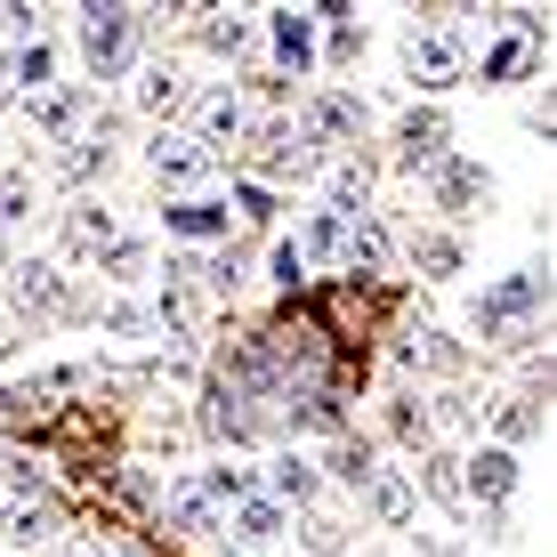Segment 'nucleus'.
<instances>
[{
  "label": "nucleus",
  "mask_w": 557,
  "mask_h": 557,
  "mask_svg": "<svg viewBox=\"0 0 557 557\" xmlns=\"http://www.w3.org/2000/svg\"><path fill=\"white\" fill-rule=\"evenodd\" d=\"M299 129L315 146H363V129H372V106L356 98V89H315L299 113Z\"/></svg>",
  "instance_id": "7"
},
{
  "label": "nucleus",
  "mask_w": 557,
  "mask_h": 557,
  "mask_svg": "<svg viewBox=\"0 0 557 557\" xmlns=\"http://www.w3.org/2000/svg\"><path fill=\"white\" fill-rule=\"evenodd\" d=\"M388 259H396L388 219H348V251H339V267H348V275H380Z\"/></svg>",
  "instance_id": "27"
},
{
  "label": "nucleus",
  "mask_w": 557,
  "mask_h": 557,
  "mask_svg": "<svg viewBox=\"0 0 557 557\" xmlns=\"http://www.w3.org/2000/svg\"><path fill=\"white\" fill-rule=\"evenodd\" d=\"M525 436H542V405H533V396H502V405H493V445L517 453Z\"/></svg>",
  "instance_id": "35"
},
{
  "label": "nucleus",
  "mask_w": 557,
  "mask_h": 557,
  "mask_svg": "<svg viewBox=\"0 0 557 557\" xmlns=\"http://www.w3.org/2000/svg\"><path fill=\"white\" fill-rule=\"evenodd\" d=\"M429 202L445 210V219H476V202H493V170L469 162V153H445V162L429 170Z\"/></svg>",
  "instance_id": "8"
},
{
  "label": "nucleus",
  "mask_w": 557,
  "mask_h": 557,
  "mask_svg": "<svg viewBox=\"0 0 557 557\" xmlns=\"http://www.w3.org/2000/svg\"><path fill=\"white\" fill-rule=\"evenodd\" d=\"M195 41H202L210 57H251V41H259V25H251V9H202Z\"/></svg>",
  "instance_id": "26"
},
{
  "label": "nucleus",
  "mask_w": 557,
  "mask_h": 557,
  "mask_svg": "<svg viewBox=\"0 0 557 557\" xmlns=\"http://www.w3.org/2000/svg\"><path fill=\"white\" fill-rule=\"evenodd\" d=\"M292 251H299V259H332V267H339V251H348V219H332V210H307V226H299Z\"/></svg>",
  "instance_id": "36"
},
{
  "label": "nucleus",
  "mask_w": 557,
  "mask_h": 557,
  "mask_svg": "<svg viewBox=\"0 0 557 557\" xmlns=\"http://www.w3.org/2000/svg\"><path fill=\"white\" fill-rule=\"evenodd\" d=\"M0 275H9V235H0Z\"/></svg>",
  "instance_id": "45"
},
{
  "label": "nucleus",
  "mask_w": 557,
  "mask_h": 557,
  "mask_svg": "<svg viewBox=\"0 0 557 557\" xmlns=\"http://www.w3.org/2000/svg\"><path fill=\"white\" fill-rule=\"evenodd\" d=\"M153 502H162L170 533H186V542H210V533H219V509H210V493L195 485V476H170V485L153 493Z\"/></svg>",
  "instance_id": "18"
},
{
  "label": "nucleus",
  "mask_w": 557,
  "mask_h": 557,
  "mask_svg": "<svg viewBox=\"0 0 557 557\" xmlns=\"http://www.w3.org/2000/svg\"><path fill=\"white\" fill-rule=\"evenodd\" d=\"M299 542H307V557H339V549H348V525H339V517H307Z\"/></svg>",
  "instance_id": "39"
},
{
  "label": "nucleus",
  "mask_w": 557,
  "mask_h": 557,
  "mask_svg": "<svg viewBox=\"0 0 557 557\" xmlns=\"http://www.w3.org/2000/svg\"><path fill=\"white\" fill-rule=\"evenodd\" d=\"M162 226L178 243H226V226H235V219H226V202H210V195H178L162 210Z\"/></svg>",
  "instance_id": "22"
},
{
  "label": "nucleus",
  "mask_w": 557,
  "mask_h": 557,
  "mask_svg": "<svg viewBox=\"0 0 557 557\" xmlns=\"http://www.w3.org/2000/svg\"><path fill=\"white\" fill-rule=\"evenodd\" d=\"M146 267H153V243L146 235H113L98 251V275L106 283H146Z\"/></svg>",
  "instance_id": "34"
},
{
  "label": "nucleus",
  "mask_w": 557,
  "mask_h": 557,
  "mask_svg": "<svg viewBox=\"0 0 557 557\" xmlns=\"http://www.w3.org/2000/svg\"><path fill=\"white\" fill-rule=\"evenodd\" d=\"M460 502H485V509H502V502H517V485H525V460L517 453H502V445H476L469 460H460Z\"/></svg>",
  "instance_id": "9"
},
{
  "label": "nucleus",
  "mask_w": 557,
  "mask_h": 557,
  "mask_svg": "<svg viewBox=\"0 0 557 557\" xmlns=\"http://www.w3.org/2000/svg\"><path fill=\"white\" fill-rule=\"evenodd\" d=\"M0 82L16 89V98H41V89H57V41L41 33V41H16V57H9V73Z\"/></svg>",
  "instance_id": "25"
},
{
  "label": "nucleus",
  "mask_w": 557,
  "mask_h": 557,
  "mask_svg": "<svg viewBox=\"0 0 557 557\" xmlns=\"http://www.w3.org/2000/svg\"><path fill=\"white\" fill-rule=\"evenodd\" d=\"M460 73H469V49H460V33L445 25V16H429V25L405 33V82H420L436 98V89H453Z\"/></svg>",
  "instance_id": "3"
},
{
  "label": "nucleus",
  "mask_w": 557,
  "mask_h": 557,
  "mask_svg": "<svg viewBox=\"0 0 557 557\" xmlns=\"http://www.w3.org/2000/svg\"><path fill=\"white\" fill-rule=\"evenodd\" d=\"M412 493H436L445 509H460V460H453V453H420V469H412Z\"/></svg>",
  "instance_id": "37"
},
{
  "label": "nucleus",
  "mask_w": 557,
  "mask_h": 557,
  "mask_svg": "<svg viewBox=\"0 0 557 557\" xmlns=\"http://www.w3.org/2000/svg\"><path fill=\"white\" fill-rule=\"evenodd\" d=\"M396 363H405V372H460V348H453V332L420 323V332L396 339Z\"/></svg>",
  "instance_id": "28"
},
{
  "label": "nucleus",
  "mask_w": 557,
  "mask_h": 557,
  "mask_svg": "<svg viewBox=\"0 0 557 557\" xmlns=\"http://www.w3.org/2000/svg\"><path fill=\"white\" fill-rule=\"evenodd\" d=\"M380 429H388L405 453H429V436H436V429H429V405H420L412 388H396L388 405H380Z\"/></svg>",
  "instance_id": "30"
},
{
  "label": "nucleus",
  "mask_w": 557,
  "mask_h": 557,
  "mask_svg": "<svg viewBox=\"0 0 557 557\" xmlns=\"http://www.w3.org/2000/svg\"><path fill=\"white\" fill-rule=\"evenodd\" d=\"M226 557H243V549H226Z\"/></svg>",
  "instance_id": "46"
},
{
  "label": "nucleus",
  "mask_w": 557,
  "mask_h": 557,
  "mask_svg": "<svg viewBox=\"0 0 557 557\" xmlns=\"http://www.w3.org/2000/svg\"><path fill=\"white\" fill-rule=\"evenodd\" d=\"M195 485L210 493V509H235V502H251V493H259V476H251V460H235V453H226V460H210Z\"/></svg>",
  "instance_id": "31"
},
{
  "label": "nucleus",
  "mask_w": 557,
  "mask_h": 557,
  "mask_svg": "<svg viewBox=\"0 0 557 557\" xmlns=\"http://www.w3.org/2000/svg\"><path fill=\"white\" fill-rule=\"evenodd\" d=\"M89 323H98L106 339H162V332H153V307H146V299H129V292H113Z\"/></svg>",
  "instance_id": "32"
},
{
  "label": "nucleus",
  "mask_w": 557,
  "mask_h": 557,
  "mask_svg": "<svg viewBox=\"0 0 557 557\" xmlns=\"http://www.w3.org/2000/svg\"><path fill=\"white\" fill-rule=\"evenodd\" d=\"M267 275H275V283H299V275H307V259L292 251V243H275V259H267Z\"/></svg>",
  "instance_id": "42"
},
{
  "label": "nucleus",
  "mask_w": 557,
  "mask_h": 557,
  "mask_svg": "<svg viewBox=\"0 0 557 557\" xmlns=\"http://www.w3.org/2000/svg\"><path fill=\"white\" fill-rule=\"evenodd\" d=\"M542 267H517V275H493L485 292L469 307V332L485 339V348H525L533 339V315H542Z\"/></svg>",
  "instance_id": "1"
},
{
  "label": "nucleus",
  "mask_w": 557,
  "mask_h": 557,
  "mask_svg": "<svg viewBox=\"0 0 557 557\" xmlns=\"http://www.w3.org/2000/svg\"><path fill=\"white\" fill-rule=\"evenodd\" d=\"M57 533H65L57 502H0V542L9 549H57Z\"/></svg>",
  "instance_id": "16"
},
{
  "label": "nucleus",
  "mask_w": 557,
  "mask_h": 557,
  "mask_svg": "<svg viewBox=\"0 0 557 557\" xmlns=\"http://www.w3.org/2000/svg\"><path fill=\"white\" fill-rule=\"evenodd\" d=\"M396 153H405V170H436L453 153V113L445 106H412L405 122H396Z\"/></svg>",
  "instance_id": "12"
},
{
  "label": "nucleus",
  "mask_w": 557,
  "mask_h": 557,
  "mask_svg": "<svg viewBox=\"0 0 557 557\" xmlns=\"http://www.w3.org/2000/svg\"><path fill=\"white\" fill-rule=\"evenodd\" d=\"M226 533H235V549H243V557H251V549H275L283 533H292V509H283V502H267V493H251V502H235Z\"/></svg>",
  "instance_id": "19"
},
{
  "label": "nucleus",
  "mask_w": 557,
  "mask_h": 557,
  "mask_svg": "<svg viewBox=\"0 0 557 557\" xmlns=\"http://www.w3.org/2000/svg\"><path fill=\"white\" fill-rule=\"evenodd\" d=\"M82 113H89V82H57V89H41V98H25V122L41 129L49 146L82 138Z\"/></svg>",
  "instance_id": "11"
},
{
  "label": "nucleus",
  "mask_w": 557,
  "mask_h": 557,
  "mask_svg": "<svg viewBox=\"0 0 557 557\" xmlns=\"http://www.w3.org/2000/svg\"><path fill=\"white\" fill-rule=\"evenodd\" d=\"M9 106H16V89H9V82H0V113H9Z\"/></svg>",
  "instance_id": "44"
},
{
  "label": "nucleus",
  "mask_w": 557,
  "mask_h": 557,
  "mask_svg": "<svg viewBox=\"0 0 557 557\" xmlns=\"http://www.w3.org/2000/svg\"><path fill=\"white\" fill-rule=\"evenodd\" d=\"M73 41H82V65L89 82H122L129 57H138V33H146V9H73Z\"/></svg>",
  "instance_id": "2"
},
{
  "label": "nucleus",
  "mask_w": 557,
  "mask_h": 557,
  "mask_svg": "<svg viewBox=\"0 0 557 557\" xmlns=\"http://www.w3.org/2000/svg\"><path fill=\"white\" fill-rule=\"evenodd\" d=\"M9 299H16V315H82V299H73V283H65L57 259H16Z\"/></svg>",
  "instance_id": "6"
},
{
  "label": "nucleus",
  "mask_w": 557,
  "mask_h": 557,
  "mask_svg": "<svg viewBox=\"0 0 557 557\" xmlns=\"http://www.w3.org/2000/svg\"><path fill=\"white\" fill-rule=\"evenodd\" d=\"M315 469L323 476H332V485H372V476H380V445H372V436H339V445H332V460H315Z\"/></svg>",
  "instance_id": "29"
},
{
  "label": "nucleus",
  "mask_w": 557,
  "mask_h": 557,
  "mask_svg": "<svg viewBox=\"0 0 557 557\" xmlns=\"http://www.w3.org/2000/svg\"><path fill=\"white\" fill-rule=\"evenodd\" d=\"M82 557H138V549H129V542H113V533H89Z\"/></svg>",
  "instance_id": "43"
},
{
  "label": "nucleus",
  "mask_w": 557,
  "mask_h": 557,
  "mask_svg": "<svg viewBox=\"0 0 557 557\" xmlns=\"http://www.w3.org/2000/svg\"><path fill=\"white\" fill-rule=\"evenodd\" d=\"M525 65H533V49L517 41V33H509V41H493V49H485V82H493V89H502V82H517Z\"/></svg>",
  "instance_id": "38"
},
{
  "label": "nucleus",
  "mask_w": 557,
  "mask_h": 557,
  "mask_svg": "<svg viewBox=\"0 0 557 557\" xmlns=\"http://www.w3.org/2000/svg\"><path fill=\"white\" fill-rule=\"evenodd\" d=\"M412 267L436 283H453L460 267H469V251H460V235H445V226H429V235H412Z\"/></svg>",
  "instance_id": "33"
},
{
  "label": "nucleus",
  "mask_w": 557,
  "mask_h": 557,
  "mask_svg": "<svg viewBox=\"0 0 557 557\" xmlns=\"http://www.w3.org/2000/svg\"><path fill=\"white\" fill-rule=\"evenodd\" d=\"M186 113H195V129H186V138H195L210 162H219V146H235L243 129H251V106H243L235 89H202V98L186 106Z\"/></svg>",
  "instance_id": "10"
},
{
  "label": "nucleus",
  "mask_w": 557,
  "mask_h": 557,
  "mask_svg": "<svg viewBox=\"0 0 557 557\" xmlns=\"http://www.w3.org/2000/svg\"><path fill=\"white\" fill-rule=\"evenodd\" d=\"M146 170H153V186H162V195H195L219 162H210L186 129H153V138H146Z\"/></svg>",
  "instance_id": "5"
},
{
  "label": "nucleus",
  "mask_w": 557,
  "mask_h": 557,
  "mask_svg": "<svg viewBox=\"0 0 557 557\" xmlns=\"http://www.w3.org/2000/svg\"><path fill=\"white\" fill-rule=\"evenodd\" d=\"M323 210H332V219H372V162H363V153H348V162H332L323 170Z\"/></svg>",
  "instance_id": "20"
},
{
  "label": "nucleus",
  "mask_w": 557,
  "mask_h": 557,
  "mask_svg": "<svg viewBox=\"0 0 557 557\" xmlns=\"http://www.w3.org/2000/svg\"><path fill=\"white\" fill-rule=\"evenodd\" d=\"M235 210H243V219H259V226H267V219H275V186L243 178V186H235Z\"/></svg>",
  "instance_id": "40"
},
{
  "label": "nucleus",
  "mask_w": 557,
  "mask_h": 557,
  "mask_svg": "<svg viewBox=\"0 0 557 557\" xmlns=\"http://www.w3.org/2000/svg\"><path fill=\"white\" fill-rule=\"evenodd\" d=\"M146 436H153L162 453H186V436H195V429H186L178 412H153V420H146Z\"/></svg>",
  "instance_id": "41"
},
{
  "label": "nucleus",
  "mask_w": 557,
  "mask_h": 557,
  "mask_svg": "<svg viewBox=\"0 0 557 557\" xmlns=\"http://www.w3.org/2000/svg\"><path fill=\"white\" fill-rule=\"evenodd\" d=\"M113 235H122V219H113V202H89V195H82V202L65 210V259H98V251H106Z\"/></svg>",
  "instance_id": "21"
},
{
  "label": "nucleus",
  "mask_w": 557,
  "mask_h": 557,
  "mask_svg": "<svg viewBox=\"0 0 557 557\" xmlns=\"http://www.w3.org/2000/svg\"><path fill=\"white\" fill-rule=\"evenodd\" d=\"M129 106H138V113H162V122H170V113L195 106V89H186V73H178V65H146L138 82H129Z\"/></svg>",
  "instance_id": "24"
},
{
  "label": "nucleus",
  "mask_w": 557,
  "mask_h": 557,
  "mask_svg": "<svg viewBox=\"0 0 557 557\" xmlns=\"http://www.w3.org/2000/svg\"><path fill=\"white\" fill-rule=\"evenodd\" d=\"M259 170H267V178H323V146L307 138L299 122H275V129H267ZM267 178H259V186H267Z\"/></svg>",
  "instance_id": "15"
},
{
  "label": "nucleus",
  "mask_w": 557,
  "mask_h": 557,
  "mask_svg": "<svg viewBox=\"0 0 557 557\" xmlns=\"http://www.w3.org/2000/svg\"><path fill=\"white\" fill-rule=\"evenodd\" d=\"M202 429L219 436V445H251V436L267 429V405H251V396H235L226 380H210V396H202Z\"/></svg>",
  "instance_id": "13"
},
{
  "label": "nucleus",
  "mask_w": 557,
  "mask_h": 557,
  "mask_svg": "<svg viewBox=\"0 0 557 557\" xmlns=\"http://www.w3.org/2000/svg\"><path fill=\"white\" fill-rule=\"evenodd\" d=\"M146 307H153V332L202 339V315H210V299H202V259H170V267H162V292H153Z\"/></svg>",
  "instance_id": "4"
},
{
  "label": "nucleus",
  "mask_w": 557,
  "mask_h": 557,
  "mask_svg": "<svg viewBox=\"0 0 557 557\" xmlns=\"http://www.w3.org/2000/svg\"><path fill=\"white\" fill-rule=\"evenodd\" d=\"M315 33H323V16H315V9H267V41H275L283 82L315 65Z\"/></svg>",
  "instance_id": "14"
},
{
  "label": "nucleus",
  "mask_w": 557,
  "mask_h": 557,
  "mask_svg": "<svg viewBox=\"0 0 557 557\" xmlns=\"http://www.w3.org/2000/svg\"><path fill=\"white\" fill-rule=\"evenodd\" d=\"M363 509H372V525H412V517H420L412 469H380L372 485H363Z\"/></svg>",
  "instance_id": "23"
},
{
  "label": "nucleus",
  "mask_w": 557,
  "mask_h": 557,
  "mask_svg": "<svg viewBox=\"0 0 557 557\" xmlns=\"http://www.w3.org/2000/svg\"><path fill=\"white\" fill-rule=\"evenodd\" d=\"M315 493H323V469H315V453L283 445L275 460H267V502H283V509H307Z\"/></svg>",
  "instance_id": "17"
}]
</instances>
